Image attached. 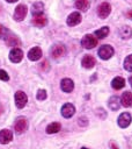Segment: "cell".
<instances>
[{
    "mask_svg": "<svg viewBox=\"0 0 132 149\" xmlns=\"http://www.w3.org/2000/svg\"><path fill=\"white\" fill-rule=\"evenodd\" d=\"M81 44H82V47L86 48V49H93V48L96 47V44H97V38L94 37V36L90 35V34L85 35L83 38L81 40Z\"/></svg>",
    "mask_w": 132,
    "mask_h": 149,
    "instance_id": "1",
    "label": "cell"
},
{
    "mask_svg": "<svg viewBox=\"0 0 132 149\" xmlns=\"http://www.w3.org/2000/svg\"><path fill=\"white\" fill-rule=\"evenodd\" d=\"M108 34H109V28L108 27H102L101 29H98V30L95 31L96 38H104V37L108 36Z\"/></svg>",
    "mask_w": 132,
    "mask_h": 149,
    "instance_id": "24",
    "label": "cell"
},
{
    "mask_svg": "<svg viewBox=\"0 0 132 149\" xmlns=\"http://www.w3.org/2000/svg\"><path fill=\"white\" fill-rule=\"evenodd\" d=\"M120 104L124 107H130L132 106V93L130 91H125L122 97H120Z\"/></svg>",
    "mask_w": 132,
    "mask_h": 149,
    "instance_id": "14",
    "label": "cell"
},
{
    "mask_svg": "<svg viewBox=\"0 0 132 149\" xmlns=\"http://www.w3.org/2000/svg\"><path fill=\"white\" fill-rule=\"evenodd\" d=\"M111 86L115 88V90H120L125 86V79L122 78V77H116L112 79L111 81Z\"/></svg>",
    "mask_w": 132,
    "mask_h": 149,
    "instance_id": "18",
    "label": "cell"
},
{
    "mask_svg": "<svg viewBox=\"0 0 132 149\" xmlns=\"http://www.w3.org/2000/svg\"><path fill=\"white\" fill-rule=\"evenodd\" d=\"M6 33H7V30L0 24V38H3V37H6Z\"/></svg>",
    "mask_w": 132,
    "mask_h": 149,
    "instance_id": "29",
    "label": "cell"
},
{
    "mask_svg": "<svg viewBox=\"0 0 132 149\" xmlns=\"http://www.w3.org/2000/svg\"><path fill=\"white\" fill-rule=\"evenodd\" d=\"M27 101H28V97L24 92L17 91L15 93V104H16L17 108H23L27 105Z\"/></svg>",
    "mask_w": 132,
    "mask_h": 149,
    "instance_id": "3",
    "label": "cell"
},
{
    "mask_svg": "<svg viewBox=\"0 0 132 149\" xmlns=\"http://www.w3.org/2000/svg\"><path fill=\"white\" fill-rule=\"evenodd\" d=\"M95 63H96L95 58L93 56H90V55H86L81 61V64H82V66L85 69H91L95 65Z\"/></svg>",
    "mask_w": 132,
    "mask_h": 149,
    "instance_id": "16",
    "label": "cell"
},
{
    "mask_svg": "<svg viewBox=\"0 0 132 149\" xmlns=\"http://www.w3.org/2000/svg\"><path fill=\"white\" fill-rule=\"evenodd\" d=\"M108 105H109V107H110L112 111H117V109L119 108V106H120V101H119V99H118L117 97H111V98L109 99Z\"/></svg>",
    "mask_w": 132,
    "mask_h": 149,
    "instance_id": "22",
    "label": "cell"
},
{
    "mask_svg": "<svg viewBox=\"0 0 132 149\" xmlns=\"http://www.w3.org/2000/svg\"><path fill=\"white\" fill-rule=\"evenodd\" d=\"M60 86H61V90L64 91V92H72L73 91V88H74V83H73V80L72 79H69V78H64L63 80H61V83H60Z\"/></svg>",
    "mask_w": 132,
    "mask_h": 149,
    "instance_id": "13",
    "label": "cell"
},
{
    "mask_svg": "<svg viewBox=\"0 0 132 149\" xmlns=\"http://www.w3.org/2000/svg\"><path fill=\"white\" fill-rule=\"evenodd\" d=\"M22 58H23V51H22L21 49L14 48V49L10 50V52H9V59H10L12 62L19 63V62L22 61Z\"/></svg>",
    "mask_w": 132,
    "mask_h": 149,
    "instance_id": "8",
    "label": "cell"
},
{
    "mask_svg": "<svg viewBox=\"0 0 132 149\" xmlns=\"http://www.w3.org/2000/svg\"><path fill=\"white\" fill-rule=\"evenodd\" d=\"M75 7L82 12H86L89 8V1L88 0H75Z\"/></svg>",
    "mask_w": 132,
    "mask_h": 149,
    "instance_id": "21",
    "label": "cell"
},
{
    "mask_svg": "<svg viewBox=\"0 0 132 149\" xmlns=\"http://www.w3.org/2000/svg\"><path fill=\"white\" fill-rule=\"evenodd\" d=\"M60 128H61L60 123H58V122H52V123H50V125L46 127V133H47V134H54V133H58V132L60 130Z\"/></svg>",
    "mask_w": 132,
    "mask_h": 149,
    "instance_id": "20",
    "label": "cell"
},
{
    "mask_svg": "<svg viewBox=\"0 0 132 149\" xmlns=\"http://www.w3.org/2000/svg\"><path fill=\"white\" fill-rule=\"evenodd\" d=\"M6 1H7V2H10V3H12V2H16L17 0H6Z\"/></svg>",
    "mask_w": 132,
    "mask_h": 149,
    "instance_id": "32",
    "label": "cell"
},
{
    "mask_svg": "<svg viewBox=\"0 0 132 149\" xmlns=\"http://www.w3.org/2000/svg\"><path fill=\"white\" fill-rule=\"evenodd\" d=\"M113 55V48L109 44H104L98 49V56L102 59H109Z\"/></svg>",
    "mask_w": 132,
    "mask_h": 149,
    "instance_id": "2",
    "label": "cell"
},
{
    "mask_svg": "<svg viewBox=\"0 0 132 149\" xmlns=\"http://www.w3.org/2000/svg\"><path fill=\"white\" fill-rule=\"evenodd\" d=\"M46 22H47V20L45 17V15H43V14L34 15V17H32V23L37 27H44L46 24Z\"/></svg>",
    "mask_w": 132,
    "mask_h": 149,
    "instance_id": "17",
    "label": "cell"
},
{
    "mask_svg": "<svg viewBox=\"0 0 132 149\" xmlns=\"http://www.w3.org/2000/svg\"><path fill=\"white\" fill-rule=\"evenodd\" d=\"M37 99L38 100L46 99V91L45 90H38V92H37Z\"/></svg>",
    "mask_w": 132,
    "mask_h": 149,
    "instance_id": "27",
    "label": "cell"
},
{
    "mask_svg": "<svg viewBox=\"0 0 132 149\" xmlns=\"http://www.w3.org/2000/svg\"><path fill=\"white\" fill-rule=\"evenodd\" d=\"M129 81H130V84H131V86H132V77L129 78Z\"/></svg>",
    "mask_w": 132,
    "mask_h": 149,
    "instance_id": "33",
    "label": "cell"
},
{
    "mask_svg": "<svg viewBox=\"0 0 132 149\" xmlns=\"http://www.w3.org/2000/svg\"><path fill=\"white\" fill-rule=\"evenodd\" d=\"M111 149H118V147H117L116 144H113V143H112V144H111Z\"/></svg>",
    "mask_w": 132,
    "mask_h": 149,
    "instance_id": "31",
    "label": "cell"
},
{
    "mask_svg": "<svg viewBox=\"0 0 132 149\" xmlns=\"http://www.w3.org/2000/svg\"><path fill=\"white\" fill-rule=\"evenodd\" d=\"M111 12V6L108 2H102L97 8V14L101 19H105Z\"/></svg>",
    "mask_w": 132,
    "mask_h": 149,
    "instance_id": "6",
    "label": "cell"
},
{
    "mask_svg": "<svg viewBox=\"0 0 132 149\" xmlns=\"http://www.w3.org/2000/svg\"><path fill=\"white\" fill-rule=\"evenodd\" d=\"M131 120H132V118H131V114L130 113H127V112H125V113H122L119 116H118V126L119 127H122V128H125V127H127L130 123H131Z\"/></svg>",
    "mask_w": 132,
    "mask_h": 149,
    "instance_id": "9",
    "label": "cell"
},
{
    "mask_svg": "<svg viewBox=\"0 0 132 149\" xmlns=\"http://www.w3.org/2000/svg\"><path fill=\"white\" fill-rule=\"evenodd\" d=\"M27 6L25 5H19L16 8H15V12H14V19L16 21H22L25 15H27Z\"/></svg>",
    "mask_w": 132,
    "mask_h": 149,
    "instance_id": "7",
    "label": "cell"
},
{
    "mask_svg": "<svg viewBox=\"0 0 132 149\" xmlns=\"http://www.w3.org/2000/svg\"><path fill=\"white\" fill-rule=\"evenodd\" d=\"M119 35L122 38H130L132 36V29L129 26H124L119 29Z\"/></svg>",
    "mask_w": 132,
    "mask_h": 149,
    "instance_id": "19",
    "label": "cell"
},
{
    "mask_svg": "<svg viewBox=\"0 0 132 149\" xmlns=\"http://www.w3.org/2000/svg\"><path fill=\"white\" fill-rule=\"evenodd\" d=\"M81 149H88V148H86V147H82V148H81Z\"/></svg>",
    "mask_w": 132,
    "mask_h": 149,
    "instance_id": "34",
    "label": "cell"
},
{
    "mask_svg": "<svg viewBox=\"0 0 132 149\" xmlns=\"http://www.w3.org/2000/svg\"><path fill=\"white\" fill-rule=\"evenodd\" d=\"M28 57H29L30 61H38L42 57V50L38 47H34L32 49L29 50Z\"/></svg>",
    "mask_w": 132,
    "mask_h": 149,
    "instance_id": "15",
    "label": "cell"
},
{
    "mask_svg": "<svg viewBox=\"0 0 132 149\" xmlns=\"http://www.w3.org/2000/svg\"><path fill=\"white\" fill-rule=\"evenodd\" d=\"M0 79L1 80H5V81H7L9 79V76L7 74V72L5 70H0Z\"/></svg>",
    "mask_w": 132,
    "mask_h": 149,
    "instance_id": "28",
    "label": "cell"
},
{
    "mask_svg": "<svg viewBox=\"0 0 132 149\" xmlns=\"http://www.w3.org/2000/svg\"><path fill=\"white\" fill-rule=\"evenodd\" d=\"M126 16H127L129 19H132V9H131V10H129V12L126 13Z\"/></svg>",
    "mask_w": 132,
    "mask_h": 149,
    "instance_id": "30",
    "label": "cell"
},
{
    "mask_svg": "<svg viewBox=\"0 0 132 149\" xmlns=\"http://www.w3.org/2000/svg\"><path fill=\"white\" fill-rule=\"evenodd\" d=\"M74 113H75V108L72 104H65L61 107V115L64 118H71V116H73Z\"/></svg>",
    "mask_w": 132,
    "mask_h": 149,
    "instance_id": "10",
    "label": "cell"
},
{
    "mask_svg": "<svg viewBox=\"0 0 132 149\" xmlns=\"http://www.w3.org/2000/svg\"><path fill=\"white\" fill-rule=\"evenodd\" d=\"M27 127H28V123H27V120L24 118L20 116V118L16 119L15 125H14V128H15V132L17 134H22L23 132H25Z\"/></svg>",
    "mask_w": 132,
    "mask_h": 149,
    "instance_id": "5",
    "label": "cell"
},
{
    "mask_svg": "<svg viewBox=\"0 0 132 149\" xmlns=\"http://www.w3.org/2000/svg\"><path fill=\"white\" fill-rule=\"evenodd\" d=\"M43 8H44V5L41 2V1H37L32 5V15H38V14H43Z\"/></svg>",
    "mask_w": 132,
    "mask_h": 149,
    "instance_id": "23",
    "label": "cell"
},
{
    "mask_svg": "<svg viewBox=\"0 0 132 149\" xmlns=\"http://www.w3.org/2000/svg\"><path fill=\"white\" fill-rule=\"evenodd\" d=\"M66 52V49L64 47V44H54L52 48H51V56L53 58H60L65 55Z\"/></svg>",
    "mask_w": 132,
    "mask_h": 149,
    "instance_id": "4",
    "label": "cell"
},
{
    "mask_svg": "<svg viewBox=\"0 0 132 149\" xmlns=\"http://www.w3.org/2000/svg\"><path fill=\"white\" fill-rule=\"evenodd\" d=\"M12 139H13V134H12L10 130H8V129L0 130V143L7 144L12 141Z\"/></svg>",
    "mask_w": 132,
    "mask_h": 149,
    "instance_id": "11",
    "label": "cell"
},
{
    "mask_svg": "<svg viewBox=\"0 0 132 149\" xmlns=\"http://www.w3.org/2000/svg\"><path fill=\"white\" fill-rule=\"evenodd\" d=\"M81 22V15L80 13L78 12H73L72 14H69V16L67 17V24L73 27V26H76L78 23Z\"/></svg>",
    "mask_w": 132,
    "mask_h": 149,
    "instance_id": "12",
    "label": "cell"
},
{
    "mask_svg": "<svg viewBox=\"0 0 132 149\" xmlns=\"http://www.w3.org/2000/svg\"><path fill=\"white\" fill-rule=\"evenodd\" d=\"M6 42H7L8 45H17V44H20V40L16 36H14V35L7 36L6 37Z\"/></svg>",
    "mask_w": 132,
    "mask_h": 149,
    "instance_id": "25",
    "label": "cell"
},
{
    "mask_svg": "<svg viewBox=\"0 0 132 149\" xmlns=\"http://www.w3.org/2000/svg\"><path fill=\"white\" fill-rule=\"evenodd\" d=\"M124 69L132 72V55H129L124 61Z\"/></svg>",
    "mask_w": 132,
    "mask_h": 149,
    "instance_id": "26",
    "label": "cell"
}]
</instances>
